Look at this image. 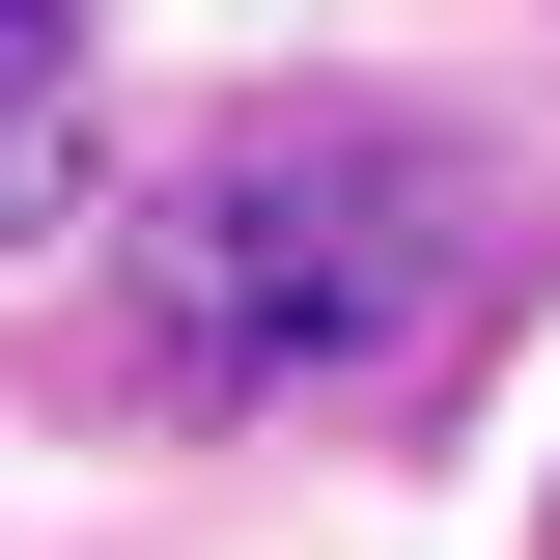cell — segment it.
<instances>
[{
	"label": "cell",
	"mask_w": 560,
	"mask_h": 560,
	"mask_svg": "<svg viewBox=\"0 0 560 560\" xmlns=\"http://www.w3.org/2000/svg\"><path fill=\"white\" fill-rule=\"evenodd\" d=\"M57 197H84V28H57V0H0V253H28Z\"/></svg>",
	"instance_id": "6da1fadb"
}]
</instances>
